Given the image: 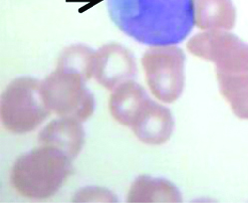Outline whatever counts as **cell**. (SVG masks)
<instances>
[{
    "instance_id": "3",
    "label": "cell",
    "mask_w": 248,
    "mask_h": 203,
    "mask_svg": "<svg viewBox=\"0 0 248 203\" xmlns=\"http://www.w3.org/2000/svg\"><path fill=\"white\" fill-rule=\"evenodd\" d=\"M40 81L20 77L12 81L1 98V120L6 130L25 134L38 127L52 113L44 101Z\"/></svg>"
},
{
    "instance_id": "14",
    "label": "cell",
    "mask_w": 248,
    "mask_h": 203,
    "mask_svg": "<svg viewBox=\"0 0 248 203\" xmlns=\"http://www.w3.org/2000/svg\"><path fill=\"white\" fill-rule=\"evenodd\" d=\"M95 55L96 52L85 45L71 46L61 54L57 67L77 72L88 81L94 76Z\"/></svg>"
},
{
    "instance_id": "5",
    "label": "cell",
    "mask_w": 248,
    "mask_h": 203,
    "mask_svg": "<svg viewBox=\"0 0 248 203\" xmlns=\"http://www.w3.org/2000/svg\"><path fill=\"white\" fill-rule=\"evenodd\" d=\"M186 56L175 46H154L146 51L143 64L152 94L164 103L178 100L185 85Z\"/></svg>"
},
{
    "instance_id": "6",
    "label": "cell",
    "mask_w": 248,
    "mask_h": 203,
    "mask_svg": "<svg viewBox=\"0 0 248 203\" xmlns=\"http://www.w3.org/2000/svg\"><path fill=\"white\" fill-rule=\"evenodd\" d=\"M189 53L216 64L217 75L248 74V44L225 30H208L193 36Z\"/></svg>"
},
{
    "instance_id": "10",
    "label": "cell",
    "mask_w": 248,
    "mask_h": 203,
    "mask_svg": "<svg viewBox=\"0 0 248 203\" xmlns=\"http://www.w3.org/2000/svg\"><path fill=\"white\" fill-rule=\"evenodd\" d=\"M194 22L203 30H232L236 10L232 0H193Z\"/></svg>"
},
{
    "instance_id": "11",
    "label": "cell",
    "mask_w": 248,
    "mask_h": 203,
    "mask_svg": "<svg viewBox=\"0 0 248 203\" xmlns=\"http://www.w3.org/2000/svg\"><path fill=\"white\" fill-rule=\"evenodd\" d=\"M146 90L134 81L117 86L111 95L110 112L121 125L130 126L139 109L149 100Z\"/></svg>"
},
{
    "instance_id": "2",
    "label": "cell",
    "mask_w": 248,
    "mask_h": 203,
    "mask_svg": "<svg viewBox=\"0 0 248 203\" xmlns=\"http://www.w3.org/2000/svg\"><path fill=\"white\" fill-rule=\"evenodd\" d=\"M72 170V159L69 156L51 146L41 145L16 159L10 179L20 195L45 199L63 187Z\"/></svg>"
},
{
    "instance_id": "12",
    "label": "cell",
    "mask_w": 248,
    "mask_h": 203,
    "mask_svg": "<svg viewBox=\"0 0 248 203\" xmlns=\"http://www.w3.org/2000/svg\"><path fill=\"white\" fill-rule=\"evenodd\" d=\"M179 189L166 179L140 176L132 184L128 202H181Z\"/></svg>"
},
{
    "instance_id": "9",
    "label": "cell",
    "mask_w": 248,
    "mask_h": 203,
    "mask_svg": "<svg viewBox=\"0 0 248 203\" xmlns=\"http://www.w3.org/2000/svg\"><path fill=\"white\" fill-rule=\"evenodd\" d=\"M81 123L73 118L54 120L40 132L39 143L56 149L74 159L84 144L85 133Z\"/></svg>"
},
{
    "instance_id": "1",
    "label": "cell",
    "mask_w": 248,
    "mask_h": 203,
    "mask_svg": "<svg viewBox=\"0 0 248 203\" xmlns=\"http://www.w3.org/2000/svg\"><path fill=\"white\" fill-rule=\"evenodd\" d=\"M107 8L122 32L151 46L183 42L196 23L193 0H107Z\"/></svg>"
},
{
    "instance_id": "8",
    "label": "cell",
    "mask_w": 248,
    "mask_h": 203,
    "mask_svg": "<svg viewBox=\"0 0 248 203\" xmlns=\"http://www.w3.org/2000/svg\"><path fill=\"white\" fill-rule=\"evenodd\" d=\"M174 126L170 110L149 99L134 118L130 127L144 143L159 145L171 136Z\"/></svg>"
},
{
    "instance_id": "13",
    "label": "cell",
    "mask_w": 248,
    "mask_h": 203,
    "mask_svg": "<svg viewBox=\"0 0 248 203\" xmlns=\"http://www.w3.org/2000/svg\"><path fill=\"white\" fill-rule=\"evenodd\" d=\"M217 77L220 93L234 115L241 120H248V74Z\"/></svg>"
},
{
    "instance_id": "4",
    "label": "cell",
    "mask_w": 248,
    "mask_h": 203,
    "mask_svg": "<svg viewBox=\"0 0 248 203\" xmlns=\"http://www.w3.org/2000/svg\"><path fill=\"white\" fill-rule=\"evenodd\" d=\"M86 82L81 74L57 67L41 83L46 106L60 118L86 121L95 108L94 97Z\"/></svg>"
},
{
    "instance_id": "7",
    "label": "cell",
    "mask_w": 248,
    "mask_h": 203,
    "mask_svg": "<svg viewBox=\"0 0 248 203\" xmlns=\"http://www.w3.org/2000/svg\"><path fill=\"white\" fill-rule=\"evenodd\" d=\"M137 74L132 53L117 43L106 44L95 55L94 77L108 90H114L120 84L133 79Z\"/></svg>"
}]
</instances>
